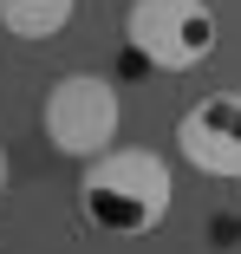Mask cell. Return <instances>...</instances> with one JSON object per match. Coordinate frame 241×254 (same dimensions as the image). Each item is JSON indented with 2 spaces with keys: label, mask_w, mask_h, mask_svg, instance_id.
Listing matches in <instances>:
<instances>
[{
  "label": "cell",
  "mask_w": 241,
  "mask_h": 254,
  "mask_svg": "<svg viewBox=\"0 0 241 254\" xmlns=\"http://www.w3.org/2000/svg\"><path fill=\"white\" fill-rule=\"evenodd\" d=\"M170 202H176V176H170V157H157L150 143H111L78 176V215L105 241L157 235Z\"/></svg>",
  "instance_id": "1"
},
{
  "label": "cell",
  "mask_w": 241,
  "mask_h": 254,
  "mask_svg": "<svg viewBox=\"0 0 241 254\" xmlns=\"http://www.w3.org/2000/svg\"><path fill=\"white\" fill-rule=\"evenodd\" d=\"M118 124H124V98L105 72H65L53 78V91H46V105H39V130L46 143L59 150V157H105V150L118 143Z\"/></svg>",
  "instance_id": "2"
},
{
  "label": "cell",
  "mask_w": 241,
  "mask_h": 254,
  "mask_svg": "<svg viewBox=\"0 0 241 254\" xmlns=\"http://www.w3.org/2000/svg\"><path fill=\"white\" fill-rule=\"evenodd\" d=\"M124 39L143 65L157 72H196L209 53H215V7L209 0H130L124 13Z\"/></svg>",
  "instance_id": "3"
},
{
  "label": "cell",
  "mask_w": 241,
  "mask_h": 254,
  "mask_svg": "<svg viewBox=\"0 0 241 254\" xmlns=\"http://www.w3.org/2000/svg\"><path fill=\"white\" fill-rule=\"evenodd\" d=\"M176 150L189 170L241 183V91H209L182 111L176 124Z\"/></svg>",
  "instance_id": "4"
},
{
  "label": "cell",
  "mask_w": 241,
  "mask_h": 254,
  "mask_svg": "<svg viewBox=\"0 0 241 254\" xmlns=\"http://www.w3.org/2000/svg\"><path fill=\"white\" fill-rule=\"evenodd\" d=\"M72 13H78V0H0V26H7L13 39H26V46L65 33Z\"/></svg>",
  "instance_id": "5"
},
{
  "label": "cell",
  "mask_w": 241,
  "mask_h": 254,
  "mask_svg": "<svg viewBox=\"0 0 241 254\" xmlns=\"http://www.w3.org/2000/svg\"><path fill=\"white\" fill-rule=\"evenodd\" d=\"M7 189H13V157H7V143H0V202H7Z\"/></svg>",
  "instance_id": "6"
}]
</instances>
